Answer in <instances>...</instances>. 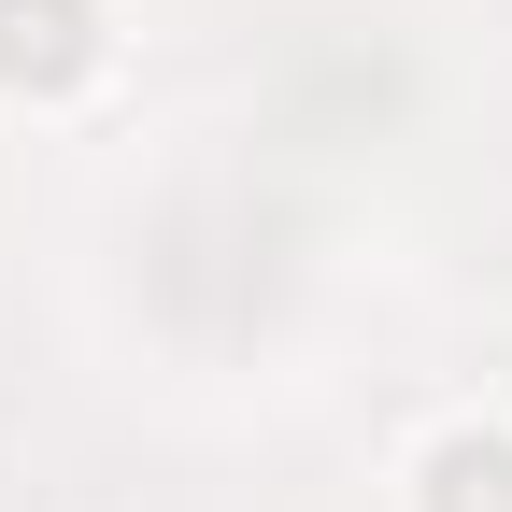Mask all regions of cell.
I'll return each instance as SVG.
<instances>
[{"label":"cell","mask_w":512,"mask_h":512,"mask_svg":"<svg viewBox=\"0 0 512 512\" xmlns=\"http://www.w3.org/2000/svg\"><path fill=\"white\" fill-rule=\"evenodd\" d=\"M427 512H512V441L498 427H456L427 456Z\"/></svg>","instance_id":"cell-2"},{"label":"cell","mask_w":512,"mask_h":512,"mask_svg":"<svg viewBox=\"0 0 512 512\" xmlns=\"http://www.w3.org/2000/svg\"><path fill=\"white\" fill-rule=\"evenodd\" d=\"M100 57V0H0V86H72Z\"/></svg>","instance_id":"cell-1"}]
</instances>
